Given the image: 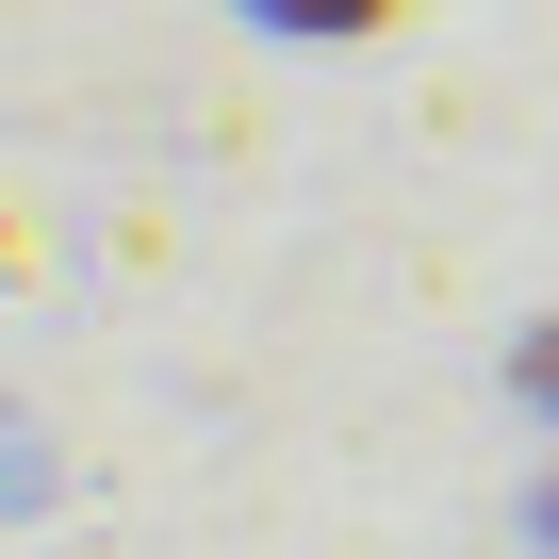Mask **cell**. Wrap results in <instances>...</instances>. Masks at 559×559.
<instances>
[{"instance_id":"cell-1","label":"cell","mask_w":559,"mask_h":559,"mask_svg":"<svg viewBox=\"0 0 559 559\" xmlns=\"http://www.w3.org/2000/svg\"><path fill=\"white\" fill-rule=\"evenodd\" d=\"M297 17H379V0H297Z\"/></svg>"},{"instance_id":"cell-2","label":"cell","mask_w":559,"mask_h":559,"mask_svg":"<svg viewBox=\"0 0 559 559\" xmlns=\"http://www.w3.org/2000/svg\"><path fill=\"white\" fill-rule=\"evenodd\" d=\"M543 526H559V493H543Z\"/></svg>"}]
</instances>
